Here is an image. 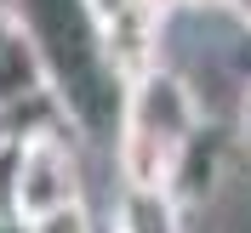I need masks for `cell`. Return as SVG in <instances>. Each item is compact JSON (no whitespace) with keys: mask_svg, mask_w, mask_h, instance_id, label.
<instances>
[{"mask_svg":"<svg viewBox=\"0 0 251 233\" xmlns=\"http://www.w3.org/2000/svg\"><path fill=\"white\" fill-rule=\"evenodd\" d=\"M17 23L29 34L46 97L57 120L80 142H114L120 131V103H126V74L109 51V34L97 23L92 0H12Z\"/></svg>","mask_w":251,"mask_h":233,"instance_id":"cell-1","label":"cell"},{"mask_svg":"<svg viewBox=\"0 0 251 233\" xmlns=\"http://www.w3.org/2000/svg\"><path fill=\"white\" fill-rule=\"evenodd\" d=\"M200 125H205V108L188 74H177L166 63H149L143 74H131L120 103V131H114L120 188H166L177 154L188 148V137Z\"/></svg>","mask_w":251,"mask_h":233,"instance_id":"cell-2","label":"cell"},{"mask_svg":"<svg viewBox=\"0 0 251 233\" xmlns=\"http://www.w3.org/2000/svg\"><path fill=\"white\" fill-rule=\"evenodd\" d=\"M69 199H86V188H80L75 142L63 137V120L51 114L40 125H23V137H17V222Z\"/></svg>","mask_w":251,"mask_h":233,"instance_id":"cell-3","label":"cell"},{"mask_svg":"<svg viewBox=\"0 0 251 233\" xmlns=\"http://www.w3.org/2000/svg\"><path fill=\"white\" fill-rule=\"evenodd\" d=\"M29 108H51L46 74H40V57H34L17 12L0 6V114H17L23 120Z\"/></svg>","mask_w":251,"mask_h":233,"instance_id":"cell-4","label":"cell"},{"mask_svg":"<svg viewBox=\"0 0 251 233\" xmlns=\"http://www.w3.org/2000/svg\"><path fill=\"white\" fill-rule=\"evenodd\" d=\"M109 233H188V211L166 188H120Z\"/></svg>","mask_w":251,"mask_h":233,"instance_id":"cell-5","label":"cell"},{"mask_svg":"<svg viewBox=\"0 0 251 233\" xmlns=\"http://www.w3.org/2000/svg\"><path fill=\"white\" fill-rule=\"evenodd\" d=\"M23 233H103V222L92 216V205H86V199H69V205H51V211L29 216Z\"/></svg>","mask_w":251,"mask_h":233,"instance_id":"cell-6","label":"cell"},{"mask_svg":"<svg viewBox=\"0 0 251 233\" xmlns=\"http://www.w3.org/2000/svg\"><path fill=\"white\" fill-rule=\"evenodd\" d=\"M234 142H240V154L251 159V80H246V91H240V108H234Z\"/></svg>","mask_w":251,"mask_h":233,"instance_id":"cell-7","label":"cell"},{"mask_svg":"<svg viewBox=\"0 0 251 233\" xmlns=\"http://www.w3.org/2000/svg\"><path fill=\"white\" fill-rule=\"evenodd\" d=\"M223 12H228V17L240 23V29L251 34V0H223Z\"/></svg>","mask_w":251,"mask_h":233,"instance_id":"cell-8","label":"cell"},{"mask_svg":"<svg viewBox=\"0 0 251 233\" xmlns=\"http://www.w3.org/2000/svg\"><path fill=\"white\" fill-rule=\"evenodd\" d=\"M17 131H23V125H17V114H0V154L17 142Z\"/></svg>","mask_w":251,"mask_h":233,"instance_id":"cell-9","label":"cell"},{"mask_svg":"<svg viewBox=\"0 0 251 233\" xmlns=\"http://www.w3.org/2000/svg\"><path fill=\"white\" fill-rule=\"evenodd\" d=\"M240 68H246V80H251V34H246V46H240Z\"/></svg>","mask_w":251,"mask_h":233,"instance_id":"cell-10","label":"cell"},{"mask_svg":"<svg viewBox=\"0 0 251 233\" xmlns=\"http://www.w3.org/2000/svg\"><path fill=\"white\" fill-rule=\"evenodd\" d=\"M0 233H23V222H17V216H0Z\"/></svg>","mask_w":251,"mask_h":233,"instance_id":"cell-11","label":"cell"},{"mask_svg":"<svg viewBox=\"0 0 251 233\" xmlns=\"http://www.w3.org/2000/svg\"><path fill=\"white\" fill-rule=\"evenodd\" d=\"M172 6H194L200 12V6H223V0H172Z\"/></svg>","mask_w":251,"mask_h":233,"instance_id":"cell-12","label":"cell"},{"mask_svg":"<svg viewBox=\"0 0 251 233\" xmlns=\"http://www.w3.org/2000/svg\"><path fill=\"white\" fill-rule=\"evenodd\" d=\"M103 233H109V228H103Z\"/></svg>","mask_w":251,"mask_h":233,"instance_id":"cell-13","label":"cell"}]
</instances>
